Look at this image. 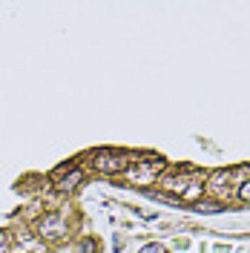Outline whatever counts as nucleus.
I'll use <instances>...</instances> for the list:
<instances>
[{
  "mask_svg": "<svg viewBox=\"0 0 250 253\" xmlns=\"http://www.w3.org/2000/svg\"><path fill=\"white\" fill-rule=\"evenodd\" d=\"M164 190L178 196V199H187V202H196L199 193L204 187V175L202 173H175V175H167L164 181Z\"/></svg>",
  "mask_w": 250,
  "mask_h": 253,
  "instance_id": "f257e3e1",
  "label": "nucleus"
},
{
  "mask_svg": "<svg viewBox=\"0 0 250 253\" xmlns=\"http://www.w3.org/2000/svg\"><path fill=\"white\" fill-rule=\"evenodd\" d=\"M129 161H132V156L124 150H98L92 156V167L104 175H118L129 167Z\"/></svg>",
  "mask_w": 250,
  "mask_h": 253,
  "instance_id": "f03ea898",
  "label": "nucleus"
},
{
  "mask_svg": "<svg viewBox=\"0 0 250 253\" xmlns=\"http://www.w3.org/2000/svg\"><path fill=\"white\" fill-rule=\"evenodd\" d=\"M164 170V161L161 158H135V167L129 170V181L132 184H138V187H147V184H153V181H158V173Z\"/></svg>",
  "mask_w": 250,
  "mask_h": 253,
  "instance_id": "7ed1b4c3",
  "label": "nucleus"
},
{
  "mask_svg": "<svg viewBox=\"0 0 250 253\" xmlns=\"http://www.w3.org/2000/svg\"><path fill=\"white\" fill-rule=\"evenodd\" d=\"M38 233L43 239H63L66 236V221H63L61 213H49V216H43V219L38 221Z\"/></svg>",
  "mask_w": 250,
  "mask_h": 253,
  "instance_id": "20e7f679",
  "label": "nucleus"
},
{
  "mask_svg": "<svg viewBox=\"0 0 250 253\" xmlns=\"http://www.w3.org/2000/svg\"><path fill=\"white\" fill-rule=\"evenodd\" d=\"M81 181H83V170L81 167H69V170L55 175V190L58 193H72V190L81 187Z\"/></svg>",
  "mask_w": 250,
  "mask_h": 253,
  "instance_id": "39448f33",
  "label": "nucleus"
},
{
  "mask_svg": "<svg viewBox=\"0 0 250 253\" xmlns=\"http://www.w3.org/2000/svg\"><path fill=\"white\" fill-rule=\"evenodd\" d=\"M210 187H213V190H221V196H224V193L230 196V173H227V170L213 173V178H210Z\"/></svg>",
  "mask_w": 250,
  "mask_h": 253,
  "instance_id": "423d86ee",
  "label": "nucleus"
},
{
  "mask_svg": "<svg viewBox=\"0 0 250 253\" xmlns=\"http://www.w3.org/2000/svg\"><path fill=\"white\" fill-rule=\"evenodd\" d=\"M196 210H199V213H221L224 205H219V202H199Z\"/></svg>",
  "mask_w": 250,
  "mask_h": 253,
  "instance_id": "0eeeda50",
  "label": "nucleus"
},
{
  "mask_svg": "<svg viewBox=\"0 0 250 253\" xmlns=\"http://www.w3.org/2000/svg\"><path fill=\"white\" fill-rule=\"evenodd\" d=\"M239 196H242L245 202H250V181H245V184L239 187Z\"/></svg>",
  "mask_w": 250,
  "mask_h": 253,
  "instance_id": "6e6552de",
  "label": "nucleus"
},
{
  "mask_svg": "<svg viewBox=\"0 0 250 253\" xmlns=\"http://www.w3.org/2000/svg\"><path fill=\"white\" fill-rule=\"evenodd\" d=\"M141 253H167V251H164L161 245H147V248H144Z\"/></svg>",
  "mask_w": 250,
  "mask_h": 253,
  "instance_id": "1a4fd4ad",
  "label": "nucleus"
},
{
  "mask_svg": "<svg viewBox=\"0 0 250 253\" xmlns=\"http://www.w3.org/2000/svg\"><path fill=\"white\" fill-rule=\"evenodd\" d=\"M81 253H95V245L92 242H83V245H81Z\"/></svg>",
  "mask_w": 250,
  "mask_h": 253,
  "instance_id": "9d476101",
  "label": "nucleus"
}]
</instances>
